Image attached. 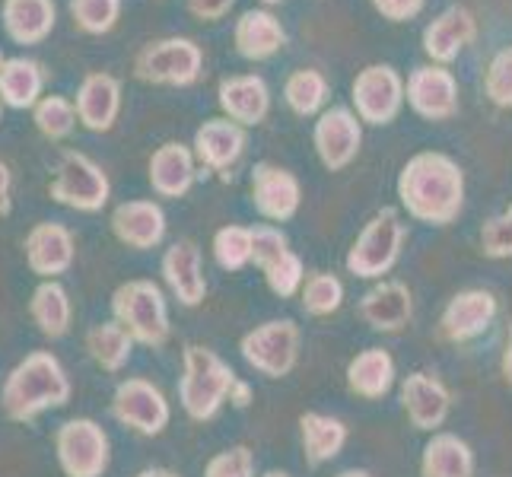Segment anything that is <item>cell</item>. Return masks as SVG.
<instances>
[{
  "mask_svg": "<svg viewBox=\"0 0 512 477\" xmlns=\"http://www.w3.org/2000/svg\"><path fill=\"white\" fill-rule=\"evenodd\" d=\"M271 477H284V474H271Z\"/></svg>",
  "mask_w": 512,
  "mask_h": 477,
  "instance_id": "obj_46",
  "label": "cell"
},
{
  "mask_svg": "<svg viewBox=\"0 0 512 477\" xmlns=\"http://www.w3.org/2000/svg\"><path fill=\"white\" fill-rule=\"evenodd\" d=\"M284 99L296 115H319L328 99V80L322 70L315 67H299L284 83Z\"/></svg>",
  "mask_w": 512,
  "mask_h": 477,
  "instance_id": "obj_26",
  "label": "cell"
},
{
  "mask_svg": "<svg viewBox=\"0 0 512 477\" xmlns=\"http://www.w3.org/2000/svg\"><path fill=\"white\" fill-rule=\"evenodd\" d=\"M484 90L487 99L500 109H512V45L500 48L493 61L487 64V77H484Z\"/></svg>",
  "mask_w": 512,
  "mask_h": 477,
  "instance_id": "obj_31",
  "label": "cell"
},
{
  "mask_svg": "<svg viewBox=\"0 0 512 477\" xmlns=\"http://www.w3.org/2000/svg\"><path fill=\"white\" fill-rule=\"evenodd\" d=\"M7 194H10V169L0 163V210H7Z\"/></svg>",
  "mask_w": 512,
  "mask_h": 477,
  "instance_id": "obj_41",
  "label": "cell"
},
{
  "mask_svg": "<svg viewBox=\"0 0 512 477\" xmlns=\"http://www.w3.org/2000/svg\"><path fill=\"white\" fill-rule=\"evenodd\" d=\"M268 280H271V287L277 290V293H284V296H290L296 287H299V280H303V264H299V258L287 249L284 255H280L274 264H268Z\"/></svg>",
  "mask_w": 512,
  "mask_h": 477,
  "instance_id": "obj_37",
  "label": "cell"
},
{
  "mask_svg": "<svg viewBox=\"0 0 512 477\" xmlns=\"http://www.w3.org/2000/svg\"><path fill=\"white\" fill-rule=\"evenodd\" d=\"M245 150V131L242 125L229 118H210L194 134V156L210 169L233 166Z\"/></svg>",
  "mask_w": 512,
  "mask_h": 477,
  "instance_id": "obj_16",
  "label": "cell"
},
{
  "mask_svg": "<svg viewBox=\"0 0 512 477\" xmlns=\"http://www.w3.org/2000/svg\"><path fill=\"white\" fill-rule=\"evenodd\" d=\"M344 299V287L338 277L331 274H315L309 284H306V306L309 312L315 315H325V312H334L341 306Z\"/></svg>",
  "mask_w": 512,
  "mask_h": 477,
  "instance_id": "obj_34",
  "label": "cell"
},
{
  "mask_svg": "<svg viewBox=\"0 0 512 477\" xmlns=\"http://www.w3.org/2000/svg\"><path fill=\"white\" fill-rule=\"evenodd\" d=\"M0 118H4V102H0Z\"/></svg>",
  "mask_w": 512,
  "mask_h": 477,
  "instance_id": "obj_45",
  "label": "cell"
},
{
  "mask_svg": "<svg viewBox=\"0 0 512 477\" xmlns=\"http://www.w3.org/2000/svg\"><path fill=\"white\" fill-rule=\"evenodd\" d=\"M341 477H373V474H366V471H347V474H341Z\"/></svg>",
  "mask_w": 512,
  "mask_h": 477,
  "instance_id": "obj_43",
  "label": "cell"
},
{
  "mask_svg": "<svg viewBox=\"0 0 512 477\" xmlns=\"http://www.w3.org/2000/svg\"><path fill=\"white\" fill-rule=\"evenodd\" d=\"M404 242V226L392 207H385L382 214H376L366 223L360 239L353 242V249L347 255V268L357 277H382L401 255Z\"/></svg>",
  "mask_w": 512,
  "mask_h": 477,
  "instance_id": "obj_4",
  "label": "cell"
},
{
  "mask_svg": "<svg viewBox=\"0 0 512 477\" xmlns=\"http://www.w3.org/2000/svg\"><path fill=\"white\" fill-rule=\"evenodd\" d=\"M497 318V296L490 290H465L458 293L443 312V338L446 341H471L490 328V322Z\"/></svg>",
  "mask_w": 512,
  "mask_h": 477,
  "instance_id": "obj_9",
  "label": "cell"
},
{
  "mask_svg": "<svg viewBox=\"0 0 512 477\" xmlns=\"http://www.w3.org/2000/svg\"><path fill=\"white\" fill-rule=\"evenodd\" d=\"M0 64H4V55H0Z\"/></svg>",
  "mask_w": 512,
  "mask_h": 477,
  "instance_id": "obj_47",
  "label": "cell"
},
{
  "mask_svg": "<svg viewBox=\"0 0 512 477\" xmlns=\"http://www.w3.org/2000/svg\"><path fill=\"white\" fill-rule=\"evenodd\" d=\"M233 45L245 61H268L287 45V32L271 10H245L236 20Z\"/></svg>",
  "mask_w": 512,
  "mask_h": 477,
  "instance_id": "obj_13",
  "label": "cell"
},
{
  "mask_svg": "<svg viewBox=\"0 0 512 477\" xmlns=\"http://www.w3.org/2000/svg\"><path fill=\"white\" fill-rule=\"evenodd\" d=\"M404 99L427 121H449L458 112V80L452 70L439 64L414 67L404 83Z\"/></svg>",
  "mask_w": 512,
  "mask_h": 477,
  "instance_id": "obj_6",
  "label": "cell"
},
{
  "mask_svg": "<svg viewBox=\"0 0 512 477\" xmlns=\"http://www.w3.org/2000/svg\"><path fill=\"white\" fill-rule=\"evenodd\" d=\"M217 258L223 268H242L252 258V229L226 226L217 233Z\"/></svg>",
  "mask_w": 512,
  "mask_h": 477,
  "instance_id": "obj_32",
  "label": "cell"
},
{
  "mask_svg": "<svg viewBox=\"0 0 512 477\" xmlns=\"http://www.w3.org/2000/svg\"><path fill=\"white\" fill-rule=\"evenodd\" d=\"M51 198L77 207V210H99L109 201V179L105 172L83 153H64L55 182H51Z\"/></svg>",
  "mask_w": 512,
  "mask_h": 477,
  "instance_id": "obj_5",
  "label": "cell"
},
{
  "mask_svg": "<svg viewBox=\"0 0 512 477\" xmlns=\"http://www.w3.org/2000/svg\"><path fill=\"white\" fill-rule=\"evenodd\" d=\"M474 39H478V20H474V13L468 7L455 4V7H446L427 29H423V51H427L439 67H446L462 55Z\"/></svg>",
  "mask_w": 512,
  "mask_h": 477,
  "instance_id": "obj_8",
  "label": "cell"
},
{
  "mask_svg": "<svg viewBox=\"0 0 512 477\" xmlns=\"http://www.w3.org/2000/svg\"><path fill=\"white\" fill-rule=\"evenodd\" d=\"M77 121L90 131H109L121 109V83L112 74H86L77 90Z\"/></svg>",
  "mask_w": 512,
  "mask_h": 477,
  "instance_id": "obj_11",
  "label": "cell"
},
{
  "mask_svg": "<svg viewBox=\"0 0 512 477\" xmlns=\"http://www.w3.org/2000/svg\"><path fill=\"white\" fill-rule=\"evenodd\" d=\"M481 252L487 258H512V204L481 229Z\"/></svg>",
  "mask_w": 512,
  "mask_h": 477,
  "instance_id": "obj_33",
  "label": "cell"
},
{
  "mask_svg": "<svg viewBox=\"0 0 512 477\" xmlns=\"http://www.w3.org/2000/svg\"><path fill=\"white\" fill-rule=\"evenodd\" d=\"M32 118H35V128H39L45 137L61 140L74 131L77 109H74V102L64 99V96H42L32 105Z\"/></svg>",
  "mask_w": 512,
  "mask_h": 477,
  "instance_id": "obj_29",
  "label": "cell"
},
{
  "mask_svg": "<svg viewBox=\"0 0 512 477\" xmlns=\"http://www.w3.org/2000/svg\"><path fill=\"white\" fill-rule=\"evenodd\" d=\"M427 0H373V7L385 16V20L392 23H408L414 16L423 10Z\"/></svg>",
  "mask_w": 512,
  "mask_h": 477,
  "instance_id": "obj_38",
  "label": "cell"
},
{
  "mask_svg": "<svg viewBox=\"0 0 512 477\" xmlns=\"http://www.w3.org/2000/svg\"><path fill=\"white\" fill-rule=\"evenodd\" d=\"M70 16L86 35H105L118 26L121 0H70Z\"/></svg>",
  "mask_w": 512,
  "mask_h": 477,
  "instance_id": "obj_30",
  "label": "cell"
},
{
  "mask_svg": "<svg viewBox=\"0 0 512 477\" xmlns=\"http://www.w3.org/2000/svg\"><path fill=\"white\" fill-rule=\"evenodd\" d=\"M112 226H115L121 242L137 245V249H150V245H156L163 239L166 217L153 201H131V204H121L115 210Z\"/></svg>",
  "mask_w": 512,
  "mask_h": 477,
  "instance_id": "obj_19",
  "label": "cell"
},
{
  "mask_svg": "<svg viewBox=\"0 0 512 477\" xmlns=\"http://www.w3.org/2000/svg\"><path fill=\"white\" fill-rule=\"evenodd\" d=\"M303 439H306V452L312 458V465H319V462H325V458L338 455L347 433H344V427L338 420L309 414V417H303Z\"/></svg>",
  "mask_w": 512,
  "mask_h": 477,
  "instance_id": "obj_28",
  "label": "cell"
},
{
  "mask_svg": "<svg viewBox=\"0 0 512 477\" xmlns=\"http://www.w3.org/2000/svg\"><path fill=\"white\" fill-rule=\"evenodd\" d=\"M312 140H315V150H319V159L325 163V169L338 172V169L350 166L360 153V144H363L360 118L350 109H344V105L325 109L319 115V121H315Z\"/></svg>",
  "mask_w": 512,
  "mask_h": 477,
  "instance_id": "obj_7",
  "label": "cell"
},
{
  "mask_svg": "<svg viewBox=\"0 0 512 477\" xmlns=\"http://www.w3.org/2000/svg\"><path fill=\"white\" fill-rule=\"evenodd\" d=\"M252 201L268 220H290L299 207V182L287 169L258 163L252 172Z\"/></svg>",
  "mask_w": 512,
  "mask_h": 477,
  "instance_id": "obj_12",
  "label": "cell"
},
{
  "mask_svg": "<svg viewBox=\"0 0 512 477\" xmlns=\"http://www.w3.org/2000/svg\"><path fill=\"white\" fill-rule=\"evenodd\" d=\"M284 252H287V236L284 233H277V229H271V226L252 229V258H255V264L268 268V264H274Z\"/></svg>",
  "mask_w": 512,
  "mask_h": 477,
  "instance_id": "obj_36",
  "label": "cell"
},
{
  "mask_svg": "<svg viewBox=\"0 0 512 477\" xmlns=\"http://www.w3.org/2000/svg\"><path fill=\"white\" fill-rule=\"evenodd\" d=\"M474 455L465 439L452 433L433 436L423 449V477H471Z\"/></svg>",
  "mask_w": 512,
  "mask_h": 477,
  "instance_id": "obj_22",
  "label": "cell"
},
{
  "mask_svg": "<svg viewBox=\"0 0 512 477\" xmlns=\"http://www.w3.org/2000/svg\"><path fill=\"white\" fill-rule=\"evenodd\" d=\"M363 318L379 331H401L411 318V290L398 280H385L363 296Z\"/></svg>",
  "mask_w": 512,
  "mask_h": 477,
  "instance_id": "obj_20",
  "label": "cell"
},
{
  "mask_svg": "<svg viewBox=\"0 0 512 477\" xmlns=\"http://www.w3.org/2000/svg\"><path fill=\"white\" fill-rule=\"evenodd\" d=\"M236 0H188V10L198 16L204 23H214V20H223V16L233 10Z\"/></svg>",
  "mask_w": 512,
  "mask_h": 477,
  "instance_id": "obj_39",
  "label": "cell"
},
{
  "mask_svg": "<svg viewBox=\"0 0 512 477\" xmlns=\"http://www.w3.org/2000/svg\"><path fill=\"white\" fill-rule=\"evenodd\" d=\"M20 376H23L26 382H32V392H39V382H35V373H32V363L20 369ZM23 401H26V408H23V414H29L32 408H39V404H48V401H51V395H48V392H42L39 398H35V395H23Z\"/></svg>",
  "mask_w": 512,
  "mask_h": 477,
  "instance_id": "obj_40",
  "label": "cell"
},
{
  "mask_svg": "<svg viewBox=\"0 0 512 477\" xmlns=\"http://www.w3.org/2000/svg\"><path fill=\"white\" fill-rule=\"evenodd\" d=\"M194 182V156L185 144H163L150 156V185L163 198H182Z\"/></svg>",
  "mask_w": 512,
  "mask_h": 477,
  "instance_id": "obj_18",
  "label": "cell"
},
{
  "mask_svg": "<svg viewBox=\"0 0 512 477\" xmlns=\"http://www.w3.org/2000/svg\"><path fill=\"white\" fill-rule=\"evenodd\" d=\"M264 7H274V4H284V0H261Z\"/></svg>",
  "mask_w": 512,
  "mask_h": 477,
  "instance_id": "obj_44",
  "label": "cell"
},
{
  "mask_svg": "<svg viewBox=\"0 0 512 477\" xmlns=\"http://www.w3.org/2000/svg\"><path fill=\"white\" fill-rule=\"evenodd\" d=\"M26 249H29V264L35 271L55 274L70 264V233L58 223H42L32 229Z\"/></svg>",
  "mask_w": 512,
  "mask_h": 477,
  "instance_id": "obj_24",
  "label": "cell"
},
{
  "mask_svg": "<svg viewBox=\"0 0 512 477\" xmlns=\"http://www.w3.org/2000/svg\"><path fill=\"white\" fill-rule=\"evenodd\" d=\"M245 353L249 360L268 373L280 376L287 373L290 363H293V353H296V328L290 322H271L268 328H261L255 338L245 341Z\"/></svg>",
  "mask_w": 512,
  "mask_h": 477,
  "instance_id": "obj_21",
  "label": "cell"
},
{
  "mask_svg": "<svg viewBox=\"0 0 512 477\" xmlns=\"http://www.w3.org/2000/svg\"><path fill=\"white\" fill-rule=\"evenodd\" d=\"M204 70V51L194 39L169 35L144 45L134 58V74L156 86H191Z\"/></svg>",
  "mask_w": 512,
  "mask_h": 477,
  "instance_id": "obj_2",
  "label": "cell"
},
{
  "mask_svg": "<svg viewBox=\"0 0 512 477\" xmlns=\"http://www.w3.org/2000/svg\"><path fill=\"white\" fill-rule=\"evenodd\" d=\"M350 388L363 398H382L395 382V363L385 350H366L347 369Z\"/></svg>",
  "mask_w": 512,
  "mask_h": 477,
  "instance_id": "obj_23",
  "label": "cell"
},
{
  "mask_svg": "<svg viewBox=\"0 0 512 477\" xmlns=\"http://www.w3.org/2000/svg\"><path fill=\"white\" fill-rule=\"evenodd\" d=\"M0 20L16 45H39L55 29L58 7L55 0H4Z\"/></svg>",
  "mask_w": 512,
  "mask_h": 477,
  "instance_id": "obj_14",
  "label": "cell"
},
{
  "mask_svg": "<svg viewBox=\"0 0 512 477\" xmlns=\"http://www.w3.org/2000/svg\"><path fill=\"white\" fill-rule=\"evenodd\" d=\"M35 312H39L45 331L51 334H61L64 331V322H67V306H64V293L61 287H42L39 290V303H35Z\"/></svg>",
  "mask_w": 512,
  "mask_h": 477,
  "instance_id": "obj_35",
  "label": "cell"
},
{
  "mask_svg": "<svg viewBox=\"0 0 512 477\" xmlns=\"http://www.w3.org/2000/svg\"><path fill=\"white\" fill-rule=\"evenodd\" d=\"M166 274L172 280L175 293H179L185 303H198V296L204 290V280L198 274V249H194L191 242H179L166 255Z\"/></svg>",
  "mask_w": 512,
  "mask_h": 477,
  "instance_id": "obj_27",
  "label": "cell"
},
{
  "mask_svg": "<svg viewBox=\"0 0 512 477\" xmlns=\"http://www.w3.org/2000/svg\"><path fill=\"white\" fill-rule=\"evenodd\" d=\"M401 398H404V411H408V417L417 430H439L449 417V408H452V398L446 392V385L430 379L427 373L408 376V382H404V388H401Z\"/></svg>",
  "mask_w": 512,
  "mask_h": 477,
  "instance_id": "obj_15",
  "label": "cell"
},
{
  "mask_svg": "<svg viewBox=\"0 0 512 477\" xmlns=\"http://www.w3.org/2000/svg\"><path fill=\"white\" fill-rule=\"evenodd\" d=\"M500 369H503V379L512 385V331H509V344H506V353H503V363H500Z\"/></svg>",
  "mask_w": 512,
  "mask_h": 477,
  "instance_id": "obj_42",
  "label": "cell"
},
{
  "mask_svg": "<svg viewBox=\"0 0 512 477\" xmlns=\"http://www.w3.org/2000/svg\"><path fill=\"white\" fill-rule=\"evenodd\" d=\"M398 198L414 220L449 226L465 207V172L446 153H417L398 175Z\"/></svg>",
  "mask_w": 512,
  "mask_h": 477,
  "instance_id": "obj_1",
  "label": "cell"
},
{
  "mask_svg": "<svg viewBox=\"0 0 512 477\" xmlns=\"http://www.w3.org/2000/svg\"><path fill=\"white\" fill-rule=\"evenodd\" d=\"M45 90V67L32 58H4L0 64V102L10 109H32Z\"/></svg>",
  "mask_w": 512,
  "mask_h": 477,
  "instance_id": "obj_17",
  "label": "cell"
},
{
  "mask_svg": "<svg viewBox=\"0 0 512 477\" xmlns=\"http://www.w3.org/2000/svg\"><path fill=\"white\" fill-rule=\"evenodd\" d=\"M121 299H128V306L125 303H118L121 312H125L131 318V325L144 334L147 341H160L163 338V306H160V293H156V287L150 284H131L118 293Z\"/></svg>",
  "mask_w": 512,
  "mask_h": 477,
  "instance_id": "obj_25",
  "label": "cell"
},
{
  "mask_svg": "<svg viewBox=\"0 0 512 477\" xmlns=\"http://www.w3.org/2000/svg\"><path fill=\"white\" fill-rule=\"evenodd\" d=\"M217 102L223 115L236 125H261L271 109V90L258 74H236L220 83Z\"/></svg>",
  "mask_w": 512,
  "mask_h": 477,
  "instance_id": "obj_10",
  "label": "cell"
},
{
  "mask_svg": "<svg viewBox=\"0 0 512 477\" xmlns=\"http://www.w3.org/2000/svg\"><path fill=\"white\" fill-rule=\"evenodd\" d=\"M350 99L366 125H392L404 105V80L392 64H369L353 77Z\"/></svg>",
  "mask_w": 512,
  "mask_h": 477,
  "instance_id": "obj_3",
  "label": "cell"
}]
</instances>
